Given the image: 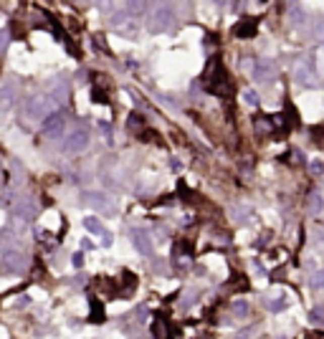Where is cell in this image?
I'll return each mask as SVG.
<instances>
[{
    "label": "cell",
    "instance_id": "6da1fadb",
    "mask_svg": "<svg viewBox=\"0 0 324 339\" xmlns=\"http://www.w3.org/2000/svg\"><path fill=\"white\" fill-rule=\"evenodd\" d=\"M203 84H205V89H208L210 94L231 96V81H228V76H226V69H223L221 59H210V61H208Z\"/></svg>",
    "mask_w": 324,
    "mask_h": 339
},
{
    "label": "cell",
    "instance_id": "7a4b0ae2",
    "mask_svg": "<svg viewBox=\"0 0 324 339\" xmlns=\"http://www.w3.org/2000/svg\"><path fill=\"white\" fill-rule=\"evenodd\" d=\"M243 66L251 69V76L258 81V84H268L276 79V66L268 61V59H256V61H246Z\"/></svg>",
    "mask_w": 324,
    "mask_h": 339
},
{
    "label": "cell",
    "instance_id": "3957f363",
    "mask_svg": "<svg viewBox=\"0 0 324 339\" xmlns=\"http://www.w3.org/2000/svg\"><path fill=\"white\" fill-rule=\"evenodd\" d=\"M294 81L301 84V86L316 84V66L311 64V59H299L294 64Z\"/></svg>",
    "mask_w": 324,
    "mask_h": 339
},
{
    "label": "cell",
    "instance_id": "277c9868",
    "mask_svg": "<svg viewBox=\"0 0 324 339\" xmlns=\"http://www.w3.org/2000/svg\"><path fill=\"white\" fill-rule=\"evenodd\" d=\"M51 106H53V99H48L46 94H36V96H31L28 101H26V114L28 117H43V119H48L51 117Z\"/></svg>",
    "mask_w": 324,
    "mask_h": 339
},
{
    "label": "cell",
    "instance_id": "5b68a950",
    "mask_svg": "<svg viewBox=\"0 0 324 339\" xmlns=\"http://www.w3.org/2000/svg\"><path fill=\"white\" fill-rule=\"evenodd\" d=\"M26 263H28V258L21 251H3L0 253V271L3 273H18L21 268H26Z\"/></svg>",
    "mask_w": 324,
    "mask_h": 339
},
{
    "label": "cell",
    "instance_id": "8992f818",
    "mask_svg": "<svg viewBox=\"0 0 324 339\" xmlns=\"http://www.w3.org/2000/svg\"><path fill=\"white\" fill-rule=\"evenodd\" d=\"M86 144H89V132L86 129H76V132H71L64 139V152L66 154H79L81 149H86Z\"/></svg>",
    "mask_w": 324,
    "mask_h": 339
},
{
    "label": "cell",
    "instance_id": "52a82bcc",
    "mask_svg": "<svg viewBox=\"0 0 324 339\" xmlns=\"http://www.w3.org/2000/svg\"><path fill=\"white\" fill-rule=\"evenodd\" d=\"M170 21H173V13L170 8H157V13H152V21H149V31L152 33H165L170 28Z\"/></svg>",
    "mask_w": 324,
    "mask_h": 339
},
{
    "label": "cell",
    "instance_id": "ba28073f",
    "mask_svg": "<svg viewBox=\"0 0 324 339\" xmlns=\"http://www.w3.org/2000/svg\"><path fill=\"white\" fill-rule=\"evenodd\" d=\"M64 127H66V119H64L61 111H53V114H51L48 119H43V124H41V129H43L46 137H61V134H64Z\"/></svg>",
    "mask_w": 324,
    "mask_h": 339
},
{
    "label": "cell",
    "instance_id": "9c48e42d",
    "mask_svg": "<svg viewBox=\"0 0 324 339\" xmlns=\"http://www.w3.org/2000/svg\"><path fill=\"white\" fill-rule=\"evenodd\" d=\"M13 215L21 218V220H33V218L38 215L36 200H33V198H21V200L16 203V208H13Z\"/></svg>",
    "mask_w": 324,
    "mask_h": 339
},
{
    "label": "cell",
    "instance_id": "30bf717a",
    "mask_svg": "<svg viewBox=\"0 0 324 339\" xmlns=\"http://www.w3.org/2000/svg\"><path fill=\"white\" fill-rule=\"evenodd\" d=\"M84 203H86V205H91L94 210L104 213V215H112V213H114V205H112V203H109L104 195H99V193H86Z\"/></svg>",
    "mask_w": 324,
    "mask_h": 339
},
{
    "label": "cell",
    "instance_id": "8fae6325",
    "mask_svg": "<svg viewBox=\"0 0 324 339\" xmlns=\"http://www.w3.org/2000/svg\"><path fill=\"white\" fill-rule=\"evenodd\" d=\"M132 243H134V248L142 253V256H152V238H149V233L147 231H132Z\"/></svg>",
    "mask_w": 324,
    "mask_h": 339
},
{
    "label": "cell",
    "instance_id": "7c38bea8",
    "mask_svg": "<svg viewBox=\"0 0 324 339\" xmlns=\"http://www.w3.org/2000/svg\"><path fill=\"white\" fill-rule=\"evenodd\" d=\"M256 28H258V21H256V18H243V21H238V23L233 26V36H238V38H251V36H256Z\"/></svg>",
    "mask_w": 324,
    "mask_h": 339
},
{
    "label": "cell",
    "instance_id": "4fadbf2b",
    "mask_svg": "<svg viewBox=\"0 0 324 339\" xmlns=\"http://www.w3.org/2000/svg\"><path fill=\"white\" fill-rule=\"evenodd\" d=\"M89 319L94 321V324H101L106 316H104V306H101V301L96 299V296H91L89 299Z\"/></svg>",
    "mask_w": 324,
    "mask_h": 339
},
{
    "label": "cell",
    "instance_id": "5bb4252c",
    "mask_svg": "<svg viewBox=\"0 0 324 339\" xmlns=\"http://www.w3.org/2000/svg\"><path fill=\"white\" fill-rule=\"evenodd\" d=\"M16 101V84H6L0 89V109H11Z\"/></svg>",
    "mask_w": 324,
    "mask_h": 339
},
{
    "label": "cell",
    "instance_id": "9a60e30c",
    "mask_svg": "<svg viewBox=\"0 0 324 339\" xmlns=\"http://www.w3.org/2000/svg\"><path fill=\"white\" fill-rule=\"evenodd\" d=\"M321 208H324V200H321V193H309V198H306V210H309V215H319L321 213Z\"/></svg>",
    "mask_w": 324,
    "mask_h": 339
},
{
    "label": "cell",
    "instance_id": "2e32d148",
    "mask_svg": "<svg viewBox=\"0 0 324 339\" xmlns=\"http://www.w3.org/2000/svg\"><path fill=\"white\" fill-rule=\"evenodd\" d=\"M274 124H276V122H274V117H271V119H256L253 127H256V132H261V134H274Z\"/></svg>",
    "mask_w": 324,
    "mask_h": 339
},
{
    "label": "cell",
    "instance_id": "e0dca14e",
    "mask_svg": "<svg viewBox=\"0 0 324 339\" xmlns=\"http://www.w3.org/2000/svg\"><path fill=\"white\" fill-rule=\"evenodd\" d=\"M309 324L324 326V306H314V309L309 311Z\"/></svg>",
    "mask_w": 324,
    "mask_h": 339
},
{
    "label": "cell",
    "instance_id": "ac0fdd59",
    "mask_svg": "<svg viewBox=\"0 0 324 339\" xmlns=\"http://www.w3.org/2000/svg\"><path fill=\"white\" fill-rule=\"evenodd\" d=\"M289 11H291V13H289V18H291V23H296V26H301V23L306 21V13H304V8H301V6H291Z\"/></svg>",
    "mask_w": 324,
    "mask_h": 339
},
{
    "label": "cell",
    "instance_id": "d6986e66",
    "mask_svg": "<svg viewBox=\"0 0 324 339\" xmlns=\"http://www.w3.org/2000/svg\"><path fill=\"white\" fill-rule=\"evenodd\" d=\"M84 228H86V231H91V233H96V236H104V233H106V231H104V225H101L96 218H91V215L84 220Z\"/></svg>",
    "mask_w": 324,
    "mask_h": 339
},
{
    "label": "cell",
    "instance_id": "ffe728a7",
    "mask_svg": "<svg viewBox=\"0 0 324 339\" xmlns=\"http://www.w3.org/2000/svg\"><path fill=\"white\" fill-rule=\"evenodd\" d=\"M152 331H154V336H157V339H170V329H168V324H165V321H154Z\"/></svg>",
    "mask_w": 324,
    "mask_h": 339
},
{
    "label": "cell",
    "instance_id": "44dd1931",
    "mask_svg": "<svg viewBox=\"0 0 324 339\" xmlns=\"http://www.w3.org/2000/svg\"><path fill=\"white\" fill-rule=\"evenodd\" d=\"M309 284H311V289H314V291H324V268H321V271H316V273H311Z\"/></svg>",
    "mask_w": 324,
    "mask_h": 339
},
{
    "label": "cell",
    "instance_id": "7402d4cb",
    "mask_svg": "<svg viewBox=\"0 0 324 339\" xmlns=\"http://www.w3.org/2000/svg\"><path fill=\"white\" fill-rule=\"evenodd\" d=\"M231 309H233V314H236V316H248V311H251V306H248L246 301H233V306H231Z\"/></svg>",
    "mask_w": 324,
    "mask_h": 339
},
{
    "label": "cell",
    "instance_id": "603a6c76",
    "mask_svg": "<svg viewBox=\"0 0 324 339\" xmlns=\"http://www.w3.org/2000/svg\"><path fill=\"white\" fill-rule=\"evenodd\" d=\"M311 33H314L316 38H324V18H321V16L314 18V23H311Z\"/></svg>",
    "mask_w": 324,
    "mask_h": 339
},
{
    "label": "cell",
    "instance_id": "cb8c5ba5",
    "mask_svg": "<svg viewBox=\"0 0 324 339\" xmlns=\"http://www.w3.org/2000/svg\"><path fill=\"white\" fill-rule=\"evenodd\" d=\"M243 101H246L248 106H258V94H256L253 89H246V91H243Z\"/></svg>",
    "mask_w": 324,
    "mask_h": 339
},
{
    "label": "cell",
    "instance_id": "d4e9b609",
    "mask_svg": "<svg viewBox=\"0 0 324 339\" xmlns=\"http://www.w3.org/2000/svg\"><path fill=\"white\" fill-rule=\"evenodd\" d=\"M309 173H311V175H321V173H324V162H321V159H311V162H309Z\"/></svg>",
    "mask_w": 324,
    "mask_h": 339
},
{
    "label": "cell",
    "instance_id": "484cf974",
    "mask_svg": "<svg viewBox=\"0 0 324 339\" xmlns=\"http://www.w3.org/2000/svg\"><path fill=\"white\" fill-rule=\"evenodd\" d=\"M266 306H268L271 311H281V309L286 306V301H284V299H276V301H274V299H266Z\"/></svg>",
    "mask_w": 324,
    "mask_h": 339
},
{
    "label": "cell",
    "instance_id": "4316f807",
    "mask_svg": "<svg viewBox=\"0 0 324 339\" xmlns=\"http://www.w3.org/2000/svg\"><path fill=\"white\" fill-rule=\"evenodd\" d=\"M286 154H289V162H294V164H301V162H304V157H301L299 149H291V152H286Z\"/></svg>",
    "mask_w": 324,
    "mask_h": 339
},
{
    "label": "cell",
    "instance_id": "83f0119b",
    "mask_svg": "<svg viewBox=\"0 0 324 339\" xmlns=\"http://www.w3.org/2000/svg\"><path fill=\"white\" fill-rule=\"evenodd\" d=\"M321 134H324V127H316V129H314V127H311V142H314V139H316V142H319V144H321V142H324V137H321Z\"/></svg>",
    "mask_w": 324,
    "mask_h": 339
},
{
    "label": "cell",
    "instance_id": "f1b7e54d",
    "mask_svg": "<svg viewBox=\"0 0 324 339\" xmlns=\"http://www.w3.org/2000/svg\"><path fill=\"white\" fill-rule=\"evenodd\" d=\"M91 101H101V104H104V101H106V94H104L101 89H94V91H91Z\"/></svg>",
    "mask_w": 324,
    "mask_h": 339
},
{
    "label": "cell",
    "instance_id": "f546056e",
    "mask_svg": "<svg viewBox=\"0 0 324 339\" xmlns=\"http://www.w3.org/2000/svg\"><path fill=\"white\" fill-rule=\"evenodd\" d=\"M71 263H74V268H81V266H84V253H81V251H79V253H74Z\"/></svg>",
    "mask_w": 324,
    "mask_h": 339
},
{
    "label": "cell",
    "instance_id": "4dcf8cb0",
    "mask_svg": "<svg viewBox=\"0 0 324 339\" xmlns=\"http://www.w3.org/2000/svg\"><path fill=\"white\" fill-rule=\"evenodd\" d=\"M246 213H248V208H238V210H236V220L243 223V220H246Z\"/></svg>",
    "mask_w": 324,
    "mask_h": 339
},
{
    "label": "cell",
    "instance_id": "1f68e13d",
    "mask_svg": "<svg viewBox=\"0 0 324 339\" xmlns=\"http://www.w3.org/2000/svg\"><path fill=\"white\" fill-rule=\"evenodd\" d=\"M139 119H142L139 114H132V117H129V129H137V124H139Z\"/></svg>",
    "mask_w": 324,
    "mask_h": 339
},
{
    "label": "cell",
    "instance_id": "d6a6232c",
    "mask_svg": "<svg viewBox=\"0 0 324 339\" xmlns=\"http://www.w3.org/2000/svg\"><path fill=\"white\" fill-rule=\"evenodd\" d=\"M101 243H104V246H112V233H109V231L101 236Z\"/></svg>",
    "mask_w": 324,
    "mask_h": 339
},
{
    "label": "cell",
    "instance_id": "836d02e7",
    "mask_svg": "<svg viewBox=\"0 0 324 339\" xmlns=\"http://www.w3.org/2000/svg\"><path fill=\"white\" fill-rule=\"evenodd\" d=\"M190 304H195V294H188V299L183 301V306H190Z\"/></svg>",
    "mask_w": 324,
    "mask_h": 339
}]
</instances>
